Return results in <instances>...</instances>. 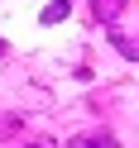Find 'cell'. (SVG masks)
Segmentation results:
<instances>
[{"label": "cell", "instance_id": "obj_1", "mask_svg": "<svg viewBox=\"0 0 139 148\" xmlns=\"http://www.w3.org/2000/svg\"><path fill=\"white\" fill-rule=\"evenodd\" d=\"M110 48L120 53V58H129V62H139V34H125V29H115V24H110Z\"/></svg>", "mask_w": 139, "mask_h": 148}, {"label": "cell", "instance_id": "obj_2", "mask_svg": "<svg viewBox=\"0 0 139 148\" xmlns=\"http://www.w3.org/2000/svg\"><path fill=\"white\" fill-rule=\"evenodd\" d=\"M67 148H120V143L106 134V129H91V134H72Z\"/></svg>", "mask_w": 139, "mask_h": 148}, {"label": "cell", "instance_id": "obj_3", "mask_svg": "<svg viewBox=\"0 0 139 148\" xmlns=\"http://www.w3.org/2000/svg\"><path fill=\"white\" fill-rule=\"evenodd\" d=\"M86 5H91V14H96L101 24H115V14L125 10V0H86Z\"/></svg>", "mask_w": 139, "mask_h": 148}, {"label": "cell", "instance_id": "obj_4", "mask_svg": "<svg viewBox=\"0 0 139 148\" xmlns=\"http://www.w3.org/2000/svg\"><path fill=\"white\" fill-rule=\"evenodd\" d=\"M67 14H72V0H48L39 19H43V24H62V19H67Z\"/></svg>", "mask_w": 139, "mask_h": 148}, {"label": "cell", "instance_id": "obj_5", "mask_svg": "<svg viewBox=\"0 0 139 148\" xmlns=\"http://www.w3.org/2000/svg\"><path fill=\"white\" fill-rule=\"evenodd\" d=\"M19 148H58L53 138H29V143H19Z\"/></svg>", "mask_w": 139, "mask_h": 148}, {"label": "cell", "instance_id": "obj_6", "mask_svg": "<svg viewBox=\"0 0 139 148\" xmlns=\"http://www.w3.org/2000/svg\"><path fill=\"white\" fill-rule=\"evenodd\" d=\"M5 53H10V48H5V43H0V58H5Z\"/></svg>", "mask_w": 139, "mask_h": 148}]
</instances>
